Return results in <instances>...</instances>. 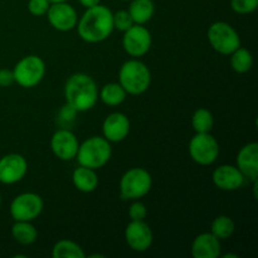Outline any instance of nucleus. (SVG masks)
<instances>
[{
    "label": "nucleus",
    "instance_id": "nucleus-1",
    "mask_svg": "<svg viewBox=\"0 0 258 258\" xmlns=\"http://www.w3.org/2000/svg\"><path fill=\"white\" fill-rule=\"evenodd\" d=\"M112 14V10L103 4L87 8L76 25L81 39L91 44L105 42L115 30Z\"/></svg>",
    "mask_w": 258,
    "mask_h": 258
},
{
    "label": "nucleus",
    "instance_id": "nucleus-2",
    "mask_svg": "<svg viewBox=\"0 0 258 258\" xmlns=\"http://www.w3.org/2000/svg\"><path fill=\"white\" fill-rule=\"evenodd\" d=\"M66 103L77 112L92 110L98 101V86L90 75L77 72L71 75L64 83Z\"/></svg>",
    "mask_w": 258,
    "mask_h": 258
},
{
    "label": "nucleus",
    "instance_id": "nucleus-3",
    "mask_svg": "<svg viewBox=\"0 0 258 258\" xmlns=\"http://www.w3.org/2000/svg\"><path fill=\"white\" fill-rule=\"evenodd\" d=\"M118 83L127 95L140 96L151 85V72L148 66L139 58H131L122 63L118 70Z\"/></svg>",
    "mask_w": 258,
    "mask_h": 258
},
{
    "label": "nucleus",
    "instance_id": "nucleus-4",
    "mask_svg": "<svg viewBox=\"0 0 258 258\" xmlns=\"http://www.w3.org/2000/svg\"><path fill=\"white\" fill-rule=\"evenodd\" d=\"M111 156H112V146L110 141L106 140L103 136L96 135L80 143L76 159L78 165L98 170L110 161Z\"/></svg>",
    "mask_w": 258,
    "mask_h": 258
},
{
    "label": "nucleus",
    "instance_id": "nucleus-5",
    "mask_svg": "<svg viewBox=\"0 0 258 258\" xmlns=\"http://www.w3.org/2000/svg\"><path fill=\"white\" fill-rule=\"evenodd\" d=\"M153 178L146 169L136 166L126 170L120 179V197L122 201H138L150 193Z\"/></svg>",
    "mask_w": 258,
    "mask_h": 258
},
{
    "label": "nucleus",
    "instance_id": "nucleus-6",
    "mask_svg": "<svg viewBox=\"0 0 258 258\" xmlns=\"http://www.w3.org/2000/svg\"><path fill=\"white\" fill-rule=\"evenodd\" d=\"M45 72V62L35 54L25 55L13 68L14 82L23 88L37 87L44 78Z\"/></svg>",
    "mask_w": 258,
    "mask_h": 258
},
{
    "label": "nucleus",
    "instance_id": "nucleus-7",
    "mask_svg": "<svg viewBox=\"0 0 258 258\" xmlns=\"http://www.w3.org/2000/svg\"><path fill=\"white\" fill-rule=\"evenodd\" d=\"M211 47L222 55H229L241 47V37L238 32L227 22H214L207 32Z\"/></svg>",
    "mask_w": 258,
    "mask_h": 258
},
{
    "label": "nucleus",
    "instance_id": "nucleus-8",
    "mask_svg": "<svg viewBox=\"0 0 258 258\" xmlns=\"http://www.w3.org/2000/svg\"><path fill=\"white\" fill-rule=\"evenodd\" d=\"M188 153L196 164L209 166L217 161L221 153V148H219L218 140L211 133H196L189 141Z\"/></svg>",
    "mask_w": 258,
    "mask_h": 258
},
{
    "label": "nucleus",
    "instance_id": "nucleus-9",
    "mask_svg": "<svg viewBox=\"0 0 258 258\" xmlns=\"http://www.w3.org/2000/svg\"><path fill=\"white\" fill-rule=\"evenodd\" d=\"M44 208L43 198L33 191L18 194L9 206V213L14 221L33 222L42 214Z\"/></svg>",
    "mask_w": 258,
    "mask_h": 258
},
{
    "label": "nucleus",
    "instance_id": "nucleus-10",
    "mask_svg": "<svg viewBox=\"0 0 258 258\" xmlns=\"http://www.w3.org/2000/svg\"><path fill=\"white\" fill-rule=\"evenodd\" d=\"M153 45L151 33L145 25L134 24L122 35V48L131 58L144 57Z\"/></svg>",
    "mask_w": 258,
    "mask_h": 258
},
{
    "label": "nucleus",
    "instance_id": "nucleus-11",
    "mask_svg": "<svg viewBox=\"0 0 258 258\" xmlns=\"http://www.w3.org/2000/svg\"><path fill=\"white\" fill-rule=\"evenodd\" d=\"M28 173V161L22 154L10 153L0 158V183L13 185L24 179Z\"/></svg>",
    "mask_w": 258,
    "mask_h": 258
},
{
    "label": "nucleus",
    "instance_id": "nucleus-12",
    "mask_svg": "<svg viewBox=\"0 0 258 258\" xmlns=\"http://www.w3.org/2000/svg\"><path fill=\"white\" fill-rule=\"evenodd\" d=\"M78 141L75 133L67 127H60L50 138V150L53 155L62 161L75 160L77 155Z\"/></svg>",
    "mask_w": 258,
    "mask_h": 258
},
{
    "label": "nucleus",
    "instance_id": "nucleus-13",
    "mask_svg": "<svg viewBox=\"0 0 258 258\" xmlns=\"http://www.w3.org/2000/svg\"><path fill=\"white\" fill-rule=\"evenodd\" d=\"M125 242L133 251L146 252L154 242V233L145 221H130L123 232Z\"/></svg>",
    "mask_w": 258,
    "mask_h": 258
},
{
    "label": "nucleus",
    "instance_id": "nucleus-14",
    "mask_svg": "<svg viewBox=\"0 0 258 258\" xmlns=\"http://www.w3.org/2000/svg\"><path fill=\"white\" fill-rule=\"evenodd\" d=\"M45 15L50 27L58 32H71L75 29L78 22L77 12L68 2L50 4Z\"/></svg>",
    "mask_w": 258,
    "mask_h": 258
},
{
    "label": "nucleus",
    "instance_id": "nucleus-15",
    "mask_svg": "<svg viewBox=\"0 0 258 258\" xmlns=\"http://www.w3.org/2000/svg\"><path fill=\"white\" fill-rule=\"evenodd\" d=\"M212 181L219 190L234 191L243 186L246 178L236 165L222 164L212 173Z\"/></svg>",
    "mask_w": 258,
    "mask_h": 258
},
{
    "label": "nucleus",
    "instance_id": "nucleus-16",
    "mask_svg": "<svg viewBox=\"0 0 258 258\" xmlns=\"http://www.w3.org/2000/svg\"><path fill=\"white\" fill-rule=\"evenodd\" d=\"M130 118L123 112H112L102 122V136L107 141L121 143L130 134Z\"/></svg>",
    "mask_w": 258,
    "mask_h": 258
},
{
    "label": "nucleus",
    "instance_id": "nucleus-17",
    "mask_svg": "<svg viewBox=\"0 0 258 258\" xmlns=\"http://www.w3.org/2000/svg\"><path fill=\"white\" fill-rule=\"evenodd\" d=\"M236 166L241 170L244 178L251 181L258 178V143L246 144L239 149L236 156Z\"/></svg>",
    "mask_w": 258,
    "mask_h": 258
},
{
    "label": "nucleus",
    "instance_id": "nucleus-18",
    "mask_svg": "<svg viewBox=\"0 0 258 258\" xmlns=\"http://www.w3.org/2000/svg\"><path fill=\"white\" fill-rule=\"evenodd\" d=\"M190 252L194 258H218L222 253L221 241L211 232H203L193 239Z\"/></svg>",
    "mask_w": 258,
    "mask_h": 258
},
{
    "label": "nucleus",
    "instance_id": "nucleus-19",
    "mask_svg": "<svg viewBox=\"0 0 258 258\" xmlns=\"http://www.w3.org/2000/svg\"><path fill=\"white\" fill-rule=\"evenodd\" d=\"M100 179L95 169L78 165L72 173V184L81 193H92L97 189Z\"/></svg>",
    "mask_w": 258,
    "mask_h": 258
},
{
    "label": "nucleus",
    "instance_id": "nucleus-20",
    "mask_svg": "<svg viewBox=\"0 0 258 258\" xmlns=\"http://www.w3.org/2000/svg\"><path fill=\"white\" fill-rule=\"evenodd\" d=\"M127 12L135 24L145 25L155 14V4L153 0H130Z\"/></svg>",
    "mask_w": 258,
    "mask_h": 258
},
{
    "label": "nucleus",
    "instance_id": "nucleus-21",
    "mask_svg": "<svg viewBox=\"0 0 258 258\" xmlns=\"http://www.w3.org/2000/svg\"><path fill=\"white\" fill-rule=\"evenodd\" d=\"M126 97H127V93L118 82L106 83L98 90V100H101L106 106H110V107L122 105Z\"/></svg>",
    "mask_w": 258,
    "mask_h": 258
},
{
    "label": "nucleus",
    "instance_id": "nucleus-22",
    "mask_svg": "<svg viewBox=\"0 0 258 258\" xmlns=\"http://www.w3.org/2000/svg\"><path fill=\"white\" fill-rule=\"evenodd\" d=\"M12 237L22 246H30L38 238V231L32 222L14 221L12 226Z\"/></svg>",
    "mask_w": 258,
    "mask_h": 258
},
{
    "label": "nucleus",
    "instance_id": "nucleus-23",
    "mask_svg": "<svg viewBox=\"0 0 258 258\" xmlns=\"http://www.w3.org/2000/svg\"><path fill=\"white\" fill-rule=\"evenodd\" d=\"M53 258H85L86 252L82 247L71 239H59L52 247Z\"/></svg>",
    "mask_w": 258,
    "mask_h": 258
},
{
    "label": "nucleus",
    "instance_id": "nucleus-24",
    "mask_svg": "<svg viewBox=\"0 0 258 258\" xmlns=\"http://www.w3.org/2000/svg\"><path fill=\"white\" fill-rule=\"evenodd\" d=\"M229 63L232 70L238 75H244L249 72L253 66V55L251 50L244 47H238L229 54Z\"/></svg>",
    "mask_w": 258,
    "mask_h": 258
},
{
    "label": "nucleus",
    "instance_id": "nucleus-25",
    "mask_svg": "<svg viewBox=\"0 0 258 258\" xmlns=\"http://www.w3.org/2000/svg\"><path fill=\"white\" fill-rule=\"evenodd\" d=\"M234 231H236V223L233 219L226 214H221L212 221L209 232L214 234L219 241H226L233 236Z\"/></svg>",
    "mask_w": 258,
    "mask_h": 258
},
{
    "label": "nucleus",
    "instance_id": "nucleus-26",
    "mask_svg": "<svg viewBox=\"0 0 258 258\" xmlns=\"http://www.w3.org/2000/svg\"><path fill=\"white\" fill-rule=\"evenodd\" d=\"M214 126V117L208 108L199 107L194 111L191 116V127L194 133L206 134L211 133Z\"/></svg>",
    "mask_w": 258,
    "mask_h": 258
},
{
    "label": "nucleus",
    "instance_id": "nucleus-27",
    "mask_svg": "<svg viewBox=\"0 0 258 258\" xmlns=\"http://www.w3.org/2000/svg\"><path fill=\"white\" fill-rule=\"evenodd\" d=\"M112 19H113V28L120 32H126L128 28L133 27L135 23H134L133 18H131L130 13L127 12V9H121L117 10L112 14Z\"/></svg>",
    "mask_w": 258,
    "mask_h": 258
},
{
    "label": "nucleus",
    "instance_id": "nucleus-28",
    "mask_svg": "<svg viewBox=\"0 0 258 258\" xmlns=\"http://www.w3.org/2000/svg\"><path fill=\"white\" fill-rule=\"evenodd\" d=\"M231 8L236 14H251L257 10L258 0H231Z\"/></svg>",
    "mask_w": 258,
    "mask_h": 258
},
{
    "label": "nucleus",
    "instance_id": "nucleus-29",
    "mask_svg": "<svg viewBox=\"0 0 258 258\" xmlns=\"http://www.w3.org/2000/svg\"><path fill=\"white\" fill-rule=\"evenodd\" d=\"M127 214L130 221H145L146 216H148V208H146L145 203L138 199V201H133V203L130 204Z\"/></svg>",
    "mask_w": 258,
    "mask_h": 258
},
{
    "label": "nucleus",
    "instance_id": "nucleus-30",
    "mask_svg": "<svg viewBox=\"0 0 258 258\" xmlns=\"http://www.w3.org/2000/svg\"><path fill=\"white\" fill-rule=\"evenodd\" d=\"M77 111L70 106L68 103H64L62 106V108L58 112L57 117H58V123L60 125V127H67L76 120V116H77Z\"/></svg>",
    "mask_w": 258,
    "mask_h": 258
},
{
    "label": "nucleus",
    "instance_id": "nucleus-31",
    "mask_svg": "<svg viewBox=\"0 0 258 258\" xmlns=\"http://www.w3.org/2000/svg\"><path fill=\"white\" fill-rule=\"evenodd\" d=\"M50 3L48 0H28V12L34 17H44L47 14Z\"/></svg>",
    "mask_w": 258,
    "mask_h": 258
},
{
    "label": "nucleus",
    "instance_id": "nucleus-32",
    "mask_svg": "<svg viewBox=\"0 0 258 258\" xmlns=\"http://www.w3.org/2000/svg\"><path fill=\"white\" fill-rule=\"evenodd\" d=\"M13 83H15L13 70L2 68L0 70V87H10Z\"/></svg>",
    "mask_w": 258,
    "mask_h": 258
},
{
    "label": "nucleus",
    "instance_id": "nucleus-33",
    "mask_svg": "<svg viewBox=\"0 0 258 258\" xmlns=\"http://www.w3.org/2000/svg\"><path fill=\"white\" fill-rule=\"evenodd\" d=\"M78 3H80L83 8L87 9V8H92V7H96V5L101 4V0H78Z\"/></svg>",
    "mask_w": 258,
    "mask_h": 258
},
{
    "label": "nucleus",
    "instance_id": "nucleus-34",
    "mask_svg": "<svg viewBox=\"0 0 258 258\" xmlns=\"http://www.w3.org/2000/svg\"><path fill=\"white\" fill-rule=\"evenodd\" d=\"M219 257H222V258H238V254H236V253H226V254H222L221 253V256Z\"/></svg>",
    "mask_w": 258,
    "mask_h": 258
},
{
    "label": "nucleus",
    "instance_id": "nucleus-35",
    "mask_svg": "<svg viewBox=\"0 0 258 258\" xmlns=\"http://www.w3.org/2000/svg\"><path fill=\"white\" fill-rule=\"evenodd\" d=\"M50 4H54V3H63V2H68V0H48Z\"/></svg>",
    "mask_w": 258,
    "mask_h": 258
},
{
    "label": "nucleus",
    "instance_id": "nucleus-36",
    "mask_svg": "<svg viewBox=\"0 0 258 258\" xmlns=\"http://www.w3.org/2000/svg\"><path fill=\"white\" fill-rule=\"evenodd\" d=\"M91 258H95V257H101V258H105V256L103 254H100V253H95V254H91L90 256Z\"/></svg>",
    "mask_w": 258,
    "mask_h": 258
},
{
    "label": "nucleus",
    "instance_id": "nucleus-37",
    "mask_svg": "<svg viewBox=\"0 0 258 258\" xmlns=\"http://www.w3.org/2000/svg\"><path fill=\"white\" fill-rule=\"evenodd\" d=\"M0 207H2V194H0Z\"/></svg>",
    "mask_w": 258,
    "mask_h": 258
},
{
    "label": "nucleus",
    "instance_id": "nucleus-38",
    "mask_svg": "<svg viewBox=\"0 0 258 258\" xmlns=\"http://www.w3.org/2000/svg\"><path fill=\"white\" fill-rule=\"evenodd\" d=\"M120 2H130V0H120Z\"/></svg>",
    "mask_w": 258,
    "mask_h": 258
}]
</instances>
